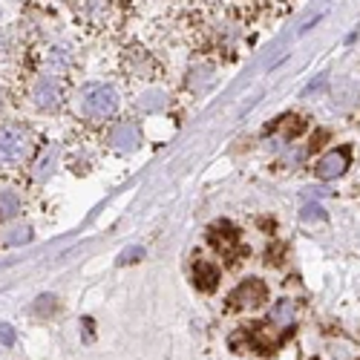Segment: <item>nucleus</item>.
Listing matches in <instances>:
<instances>
[{
  "label": "nucleus",
  "instance_id": "12",
  "mask_svg": "<svg viewBox=\"0 0 360 360\" xmlns=\"http://www.w3.org/2000/svg\"><path fill=\"white\" fill-rule=\"evenodd\" d=\"M291 314H294V306H291V303H280V306L271 311V320L285 323V320H291Z\"/></svg>",
  "mask_w": 360,
  "mask_h": 360
},
{
  "label": "nucleus",
  "instance_id": "6",
  "mask_svg": "<svg viewBox=\"0 0 360 360\" xmlns=\"http://www.w3.org/2000/svg\"><path fill=\"white\" fill-rule=\"evenodd\" d=\"M110 141L115 144V150H133L136 144H139V127L136 124H130V122H122V124H115L112 130H110Z\"/></svg>",
  "mask_w": 360,
  "mask_h": 360
},
{
  "label": "nucleus",
  "instance_id": "11",
  "mask_svg": "<svg viewBox=\"0 0 360 360\" xmlns=\"http://www.w3.org/2000/svg\"><path fill=\"white\" fill-rule=\"evenodd\" d=\"M141 257H144V248H141V245H133V248L122 251V257H118V262H122V265H127V262H139Z\"/></svg>",
  "mask_w": 360,
  "mask_h": 360
},
{
  "label": "nucleus",
  "instance_id": "10",
  "mask_svg": "<svg viewBox=\"0 0 360 360\" xmlns=\"http://www.w3.org/2000/svg\"><path fill=\"white\" fill-rule=\"evenodd\" d=\"M55 303H58V300H55L52 294H41V297L35 300V311L46 317V314H52V311H55Z\"/></svg>",
  "mask_w": 360,
  "mask_h": 360
},
{
  "label": "nucleus",
  "instance_id": "5",
  "mask_svg": "<svg viewBox=\"0 0 360 360\" xmlns=\"http://www.w3.org/2000/svg\"><path fill=\"white\" fill-rule=\"evenodd\" d=\"M349 165V150H332V153H326L320 162H317V176L320 179H338Z\"/></svg>",
  "mask_w": 360,
  "mask_h": 360
},
{
  "label": "nucleus",
  "instance_id": "3",
  "mask_svg": "<svg viewBox=\"0 0 360 360\" xmlns=\"http://www.w3.org/2000/svg\"><path fill=\"white\" fill-rule=\"evenodd\" d=\"M265 300H268V288L259 280H248L236 291H231L228 303L231 306H245V309H259V306H265Z\"/></svg>",
  "mask_w": 360,
  "mask_h": 360
},
{
  "label": "nucleus",
  "instance_id": "13",
  "mask_svg": "<svg viewBox=\"0 0 360 360\" xmlns=\"http://www.w3.org/2000/svg\"><path fill=\"white\" fill-rule=\"evenodd\" d=\"M303 219H306V222H311V219L320 222V219H326V211H323L320 205H306V207H303Z\"/></svg>",
  "mask_w": 360,
  "mask_h": 360
},
{
  "label": "nucleus",
  "instance_id": "8",
  "mask_svg": "<svg viewBox=\"0 0 360 360\" xmlns=\"http://www.w3.org/2000/svg\"><path fill=\"white\" fill-rule=\"evenodd\" d=\"M193 280H196V285H199L202 291H214L217 283H219V268H217L214 262L199 259V262L193 265Z\"/></svg>",
  "mask_w": 360,
  "mask_h": 360
},
{
  "label": "nucleus",
  "instance_id": "15",
  "mask_svg": "<svg viewBox=\"0 0 360 360\" xmlns=\"http://www.w3.org/2000/svg\"><path fill=\"white\" fill-rule=\"evenodd\" d=\"M0 340H4L6 346H12V343H15V335H12V326H6V323H4V326H0Z\"/></svg>",
  "mask_w": 360,
  "mask_h": 360
},
{
  "label": "nucleus",
  "instance_id": "1",
  "mask_svg": "<svg viewBox=\"0 0 360 360\" xmlns=\"http://www.w3.org/2000/svg\"><path fill=\"white\" fill-rule=\"evenodd\" d=\"M118 107V98H115V89L107 86V84H89L84 86V93H81V112L86 118H107L112 115Z\"/></svg>",
  "mask_w": 360,
  "mask_h": 360
},
{
  "label": "nucleus",
  "instance_id": "7",
  "mask_svg": "<svg viewBox=\"0 0 360 360\" xmlns=\"http://www.w3.org/2000/svg\"><path fill=\"white\" fill-rule=\"evenodd\" d=\"M58 98H61V84H58L52 75H44L35 86V104L38 107H52Z\"/></svg>",
  "mask_w": 360,
  "mask_h": 360
},
{
  "label": "nucleus",
  "instance_id": "9",
  "mask_svg": "<svg viewBox=\"0 0 360 360\" xmlns=\"http://www.w3.org/2000/svg\"><path fill=\"white\" fill-rule=\"evenodd\" d=\"M18 214V196L12 191H4L0 193V219H9Z\"/></svg>",
  "mask_w": 360,
  "mask_h": 360
},
{
  "label": "nucleus",
  "instance_id": "14",
  "mask_svg": "<svg viewBox=\"0 0 360 360\" xmlns=\"http://www.w3.org/2000/svg\"><path fill=\"white\" fill-rule=\"evenodd\" d=\"M165 104V98H162V93H150V96H144V107L150 110V107H153V110H159Z\"/></svg>",
  "mask_w": 360,
  "mask_h": 360
},
{
  "label": "nucleus",
  "instance_id": "4",
  "mask_svg": "<svg viewBox=\"0 0 360 360\" xmlns=\"http://www.w3.org/2000/svg\"><path fill=\"white\" fill-rule=\"evenodd\" d=\"M211 243L225 257H239V254H243V245H239V233L231 228V222H217L211 228Z\"/></svg>",
  "mask_w": 360,
  "mask_h": 360
},
{
  "label": "nucleus",
  "instance_id": "2",
  "mask_svg": "<svg viewBox=\"0 0 360 360\" xmlns=\"http://www.w3.org/2000/svg\"><path fill=\"white\" fill-rule=\"evenodd\" d=\"M29 153V136L23 127H0V165H15Z\"/></svg>",
  "mask_w": 360,
  "mask_h": 360
}]
</instances>
